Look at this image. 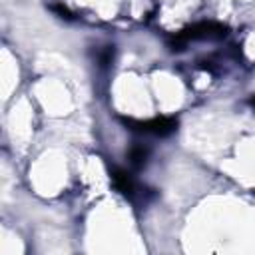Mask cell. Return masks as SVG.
I'll use <instances>...</instances> for the list:
<instances>
[{"label": "cell", "instance_id": "2", "mask_svg": "<svg viewBox=\"0 0 255 255\" xmlns=\"http://www.w3.org/2000/svg\"><path fill=\"white\" fill-rule=\"evenodd\" d=\"M179 34L187 40V44L191 40H221L227 34V26L219 24V22H197V24L181 30Z\"/></svg>", "mask_w": 255, "mask_h": 255}, {"label": "cell", "instance_id": "1", "mask_svg": "<svg viewBox=\"0 0 255 255\" xmlns=\"http://www.w3.org/2000/svg\"><path fill=\"white\" fill-rule=\"evenodd\" d=\"M126 124L128 129L137 131V133H149V135H157V137H167L177 129V120L169 118V116H161V118H151V120H131V118H124L122 120Z\"/></svg>", "mask_w": 255, "mask_h": 255}, {"label": "cell", "instance_id": "7", "mask_svg": "<svg viewBox=\"0 0 255 255\" xmlns=\"http://www.w3.org/2000/svg\"><path fill=\"white\" fill-rule=\"evenodd\" d=\"M247 106H249V108H251V110L255 112V96H251V98L247 100Z\"/></svg>", "mask_w": 255, "mask_h": 255}, {"label": "cell", "instance_id": "4", "mask_svg": "<svg viewBox=\"0 0 255 255\" xmlns=\"http://www.w3.org/2000/svg\"><path fill=\"white\" fill-rule=\"evenodd\" d=\"M128 159H129V165L133 169H143L149 161V147H145L143 143L131 145L129 151H128Z\"/></svg>", "mask_w": 255, "mask_h": 255}, {"label": "cell", "instance_id": "3", "mask_svg": "<svg viewBox=\"0 0 255 255\" xmlns=\"http://www.w3.org/2000/svg\"><path fill=\"white\" fill-rule=\"evenodd\" d=\"M112 183H114V187L124 195V197H128V199H135L137 195H139V187H137V183L133 181V177L126 171V169H122V167H112Z\"/></svg>", "mask_w": 255, "mask_h": 255}, {"label": "cell", "instance_id": "6", "mask_svg": "<svg viewBox=\"0 0 255 255\" xmlns=\"http://www.w3.org/2000/svg\"><path fill=\"white\" fill-rule=\"evenodd\" d=\"M58 18H62V20H68V22H72V20H76V16H74V12L70 10V8H66L64 4H50L48 6Z\"/></svg>", "mask_w": 255, "mask_h": 255}, {"label": "cell", "instance_id": "5", "mask_svg": "<svg viewBox=\"0 0 255 255\" xmlns=\"http://www.w3.org/2000/svg\"><path fill=\"white\" fill-rule=\"evenodd\" d=\"M96 60H98V64H100L102 68H108V66L112 64V60H114V46H104V48H100L98 54H96Z\"/></svg>", "mask_w": 255, "mask_h": 255}]
</instances>
